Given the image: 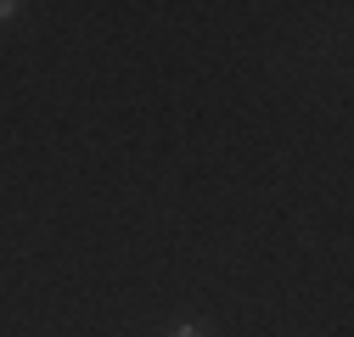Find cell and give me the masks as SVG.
I'll use <instances>...</instances> for the list:
<instances>
[{
  "instance_id": "6da1fadb",
  "label": "cell",
  "mask_w": 354,
  "mask_h": 337,
  "mask_svg": "<svg viewBox=\"0 0 354 337\" xmlns=\"http://www.w3.org/2000/svg\"><path fill=\"white\" fill-rule=\"evenodd\" d=\"M17 17V6H12V0H0V23H12Z\"/></svg>"
},
{
  "instance_id": "7a4b0ae2",
  "label": "cell",
  "mask_w": 354,
  "mask_h": 337,
  "mask_svg": "<svg viewBox=\"0 0 354 337\" xmlns=\"http://www.w3.org/2000/svg\"><path fill=\"white\" fill-rule=\"evenodd\" d=\"M174 337H203V331H197V326H180V331H174Z\"/></svg>"
}]
</instances>
